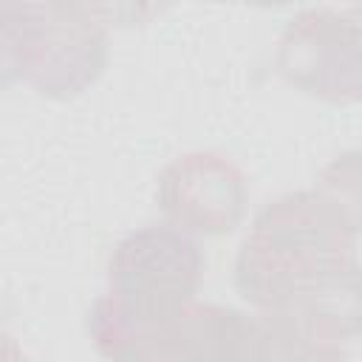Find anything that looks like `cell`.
<instances>
[{"instance_id": "cell-2", "label": "cell", "mask_w": 362, "mask_h": 362, "mask_svg": "<svg viewBox=\"0 0 362 362\" xmlns=\"http://www.w3.org/2000/svg\"><path fill=\"white\" fill-rule=\"evenodd\" d=\"M198 246L173 226L130 235L110 263V297L93 311V334L105 354L124 362L130 348L178 317L201 277Z\"/></svg>"}, {"instance_id": "cell-3", "label": "cell", "mask_w": 362, "mask_h": 362, "mask_svg": "<svg viewBox=\"0 0 362 362\" xmlns=\"http://www.w3.org/2000/svg\"><path fill=\"white\" fill-rule=\"evenodd\" d=\"M124 362H272L269 334L229 308H184L144 334Z\"/></svg>"}, {"instance_id": "cell-1", "label": "cell", "mask_w": 362, "mask_h": 362, "mask_svg": "<svg viewBox=\"0 0 362 362\" xmlns=\"http://www.w3.org/2000/svg\"><path fill=\"white\" fill-rule=\"evenodd\" d=\"M238 283L243 297L286 308H317L320 297L356 294L354 221L317 195H294L266 209L246 238Z\"/></svg>"}]
</instances>
